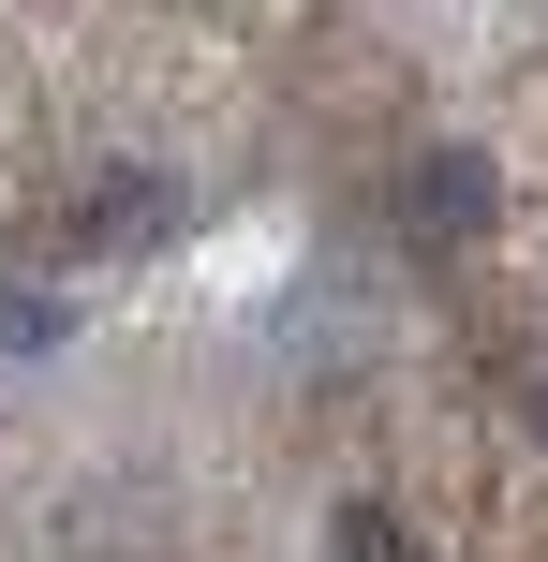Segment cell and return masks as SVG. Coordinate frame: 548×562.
I'll return each instance as SVG.
<instances>
[{"label":"cell","mask_w":548,"mask_h":562,"mask_svg":"<svg viewBox=\"0 0 548 562\" xmlns=\"http://www.w3.org/2000/svg\"><path fill=\"white\" fill-rule=\"evenodd\" d=\"M326 548H342V562H415V533H401L385 504H342V533H326Z\"/></svg>","instance_id":"3957f363"},{"label":"cell","mask_w":548,"mask_h":562,"mask_svg":"<svg viewBox=\"0 0 548 562\" xmlns=\"http://www.w3.org/2000/svg\"><path fill=\"white\" fill-rule=\"evenodd\" d=\"M30 340H59V296H0V356H30Z\"/></svg>","instance_id":"277c9868"},{"label":"cell","mask_w":548,"mask_h":562,"mask_svg":"<svg viewBox=\"0 0 548 562\" xmlns=\"http://www.w3.org/2000/svg\"><path fill=\"white\" fill-rule=\"evenodd\" d=\"M401 207H415V237H474V223L504 207V178L474 164V148H430V164L401 178Z\"/></svg>","instance_id":"6da1fadb"},{"label":"cell","mask_w":548,"mask_h":562,"mask_svg":"<svg viewBox=\"0 0 548 562\" xmlns=\"http://www.w3.org/2000/svg\"><path fill=\"white\" fill-rule=\"evenodd\" d=\"M534 429H548V385H534Z\"/></svg>","instance_id":"5b68a950"},{"label":"cell","mask_w":548,"mask_h":562,"mask_svg":"<svg viewBox=\"0 0 548 562\" xmlns=\"http://www.w3.org/2000/svg\"><path fill=\"white\" fill-rule=\"evenodd\" d=\"M148 223H178L164 178H104V193H89V237H148Z\"/></svg>","instance_id":"7a4b0ae2"}]
</instances>
